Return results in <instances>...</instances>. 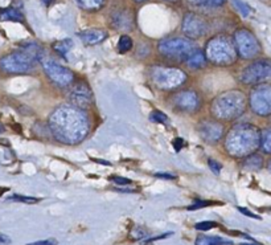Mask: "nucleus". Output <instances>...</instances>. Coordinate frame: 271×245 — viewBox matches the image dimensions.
Listing matches in <instances>:
<instances>
[{
    "label": "nucleus",
    "instance_id": "1",
    "mask_svg": "<svg viewBox=\"0 0 271 245\" xmlns=\"http://www.w3.org/2000/svg\"><path fill=\"white\" fill-rule=\"evenodd\" d=\"M88 116L81 107L64 106L57 107L49 118V129L58 142L66 144L79 143L88 135Z\"/></svg>",
    "mask_w": 271,
    "mask_h": 245
},
{
    "label": "nucleus",
    "instance_id": "2",
    "mask_svg": "<svg viewBox=\"0 0 271 245\" xmlns=\"http://www.w3.org/2000/svg\"><path fill=\"white\" fill-rule=\"evenodd\" d=\"M261 131L257 126L244 122L234 125L226 135V151L234 158H245L259 147Z\"/></svg>",
    "mask_w": 271,
    "mask_h": 245
},
{
    "label": "nucleus",
    "instance_id": "3",
    "mask_svg": "<svg viewBox=\"0 0 271 245\" xmlns=\"http://www.w3.org/2000/svg\"><path fill=\"white\" fill-rule=\"evenodd\" d=\"M41 49L35 44H28L21 51L14 52L0 59V69L5 73L24 74L35 68L41 56Z\"/></svg>",
    "mask_w": 271,
    "mask_h": 245
},
{
    "label": "nucleus",
    "instance_id": "4",
    "mask_svg": "<svg viewBox=\"0 0 271 245\" xmlns=\"http://www.w3.org/2000/svg\"><path fill=\"white\" fill-rule=\"evenodd\" d=\"M246 109V97L239 90H228L214 98L212 114L218 120L232 121L238 118Z\"/></svg>",
    "mask_w": 271,
    "mask_h": 245
},
{
    "label": "nucleus",
    "instance_id": "5",
    "mask_svg": "<svg viewBox=\"0 0 271 245\" xmlns=\"http://www.w3.org/2000/svg\"><path fill=\"white\" fill-rule=\"evenodd\" d=\"M207 59L220 66H228L235 62L237 51L234 42L226 36H216L207 44Z\"/></svg>",
    "mask_w": 271,
    "mask_h": 245
},
{
    "label": "nucleus",
    "instance_id": "6",
    "mask_svg": "<svg viewBox=\"0 0 271 245\" xmlns=\"http://www.w3.org/2000/svg\"><path fill=\"white\" fill-rule=\"evenodd\" d=\"M150 77L157 88L170 90V89H175L180 85H183L187 80V74L184 73L183 70L177 69V68L156 66V68L151 69Z\"/></svg>",
    "mask_w": 271,
    "mask_h": 245
},
{
    "label": "nucleus",
    "instance_id": "7",
    "mask_svg": "<svg viewBox=\"0 0 271 245\" xmlns=\"http://www.w3.org/2000/svg\"><path fill=\"white\" fill-rule=\"evenodd\" d=\"M159 52L161 56L167 59H180L185 60V57L196 48L194 42L191 39H181V37H171L163 39L159 42Z\"/></svg>",
    "mask_w": 271,
    "mask_h": 245
},
{
    "label": "nucleus",
    "instance_id": "8",
    "mask_svg": "<svg viewBox=\"0 0 271 245\" xmlns=\"http://www.w3.org/2000/svg\"><path fill=\"white\" fill-rule=\"evenodd\" d=\"M39 61L41 62L42 69L49 77L52 82H55L58 86H69L74 81V74L66 66L57 62L55 59H51L48 56L41 55Z\"/></svg>",
    "mask_w": 271,
    "mask_h": 245
},
{
    "label": "nucleus",
    "instance_id": "9",
    "mask_svg": "<svg viewBox=\"0 0 271 245\" xmlns=\"http://www.w3.org/2000/svg\"><path fill=\"white\" fill-rule=\"evenodd\" d=\"M233 40H234L235 51L245 60L254 59L261 53V44L257 40V37L245 28L235 31Z\"/></svg>",
    "mask_w": 271,
    "mask_h": 245
},
{
    "label": "nucleus",
    "instance_id": "10",
    "mask_svg": "<svg viewBox=\"0 0 271 245\" xmlns=\"http://www.w3.org/2000/svg\"><path fill=\"white\" fill-rule=\"evenodd\" d=\"M239 79L246 85H259L271 81V60H257L246 66Z\"/></svg>",
    "mask_w": 271,
    "mask_h": 245
},
{
    "label": "nucleus",
    "instance_id": "11",
    "mask_svg": "<svg viewBox=\"0 0 271 245\" xmlns=\"http://www.w3.org/2000/svg\"><path fill=\"white\" fill-rule=\"evenodd\" d=\"M249 102L252 110L261 117L271 116V85L259 83L250 92Z\"/></svg>",
    "mask_w": 271,
    "mask_h": 245
},
{
    "label": "nucleus",
    "instance_id": "12",
    "mask_svg": "<svg viewBox=\"0 0 271 245\" xmlns=\"http://www.w3.org/2000/svg\"><path fill=\"white\" fill-rule=\"evenodd\" d=\"M208 31V23L196 14L189 12L184 16L183 20V32L187 37L192 39H198L204 36Z\"/></svg>",
    "mask_w": 271,
    "mask_h": 245
},
{
    "label": "nucleus",
    "instance_id": "13",
    "mask_svg": "<svg viewBox=\"0 0 271 245\" xmlns=\"http://www.w3.org/2000/svg\"><path fill=\"white\" fill-rule=\"evenodd\" d=\"M172 102L177 110L185 111V113H192V111L197 110L200 106V98H198L197 93L192 92V90H183V92L176 93L172 97Z\"/></svg>",
    "mask_w": 271,
    "mask_h": 245
},
{
    "label": "nucleus",
    "instance_id": "14",
    "mask_svg": "<svg viewBox=\"0 0 271 245\" xmlns=\"http://www.w3.org/2000/svg\"><path fill=\"white\" fill-rule=\"evenodd\" d=\"M198 134L208 143H217L225 133L224 126L216 121H202L198 123Z\"/></svg>",
    "mask_w": 271,
    "mask_h": 245
},
{
    "label": "nucleus",
    "instance_id": "15",
    "mask_svg": "<svg viewBox=\"0 0 271 245\" xmlns=\"http://www.w3.org/2000/svg\"><path fill=\"white\" fill-rule=\"evenodd\" d=\"M69 101L76 105L77 107L89 106L92 103V92L86 82L79 81V82L73 83V86L70 88L69 94H68Z\"/></svg>",
    "mask_w": 271,
    "mask_h": 245
},
{
    "label": "nucleus",
    "instance_id": "16",
    "mask_svg": "<svg viewBox=\"0 0 271 245\" xmlns=\"http://www.w3.org/2000/svg\"><path fill=\"white\" fill-rule=\"evenodd\" d=\"M79 39L82 40L85 44L88 45H96L99 44L107 37V33L103 29H97V28H90V29H85L82 32L78 33Z\"/></svg>",
    "mask_w": 271,
    "mask_h": 245
},
{
    "label": "nucleus",
    "instance_id": "17",
    "mask_svg": "<svg viewBox=\"0 0 271 245\" xmlns=\"http://www.w3.org/2000/svg\"><path fill=\"white\" fill-rule=\"evenodd\" d=\"M185 64L193 68V69H200L207 65V57L201 51H198L197 48H194L187 57H185Z\"/></svg>",
    "mask_w": 271,
    "mask_h": 245
},
{
    "label": "nucleus",
    "instance_id": "18",
    "mask_svg": "<svg viewBox=\"0 0 271 245\" xmlns=\"http://www.w3.org/2000/svg\"><path fill=\"white\" fill-rule=\"evenodd\" d=\"M196 245H233L230 240H225L217 236H198L196 239Z\"/></svg>",
    "mask_w": 271,
    "mask_h": 245
},
{
    "label": "nucleus",
    "instance_id": "19",
    "mask_svg": "<svg viewBox=\"0 0 271 245\" xmlns=\"http://www.w3.org/2000/svg\"><path fill=\"white\" fill-rule=\"evenodd\" d=\"M0 20L3 21H23V15L15 8H5L0 11Z\"/></svg>",
    "mask_w": 271,
    "mask_h": 245
},
{
    "label": "nucleus",
    "instance_id": "20",
    "mask_svg": "<svg viewBox=\"0 0 271 245\" xmlns=\"http://www.w3.org/2000/svg\"><path fill=\"white\" fill-rule=\"evenodd\" d=\"M244 166L248 168V170H253V171H257V170H261L263 166V159L261 155L258 154H252L246 157V161H245Z\"/></svg>",
    "mask_w": 271,
    "mask_h": 245
},
{
    "label": "nucleus",
    "instance_id": "21",
    "mask_svg": "<svg viewBox=\"0 0 271 245\" xmlns=\"http://www.w3.org/2000/svg\"><path fill=\"white\" fill-rule=\"evenodd\" d=\"M259 147L262 148L263 153L271 154V129H265L261 131Z\"/></svg>",
    "mask_w": 271,
    "mask_h": 245
},
{
    "label": "nucleus",
    "instance_id": "22",
    "mask_svg": "<svg viewBox=\"0 0 271 245\" xmlns=\"http://www.w3.org/2000/svg\"><path fill=\"white\" fill-rule=\"evenodd\" d=\"M72 46H73V41H72L70 39H65V40L55 42L53 48H55L56 52H58L62 57H66V53L72 49Z\"/></svg>",
    "mask_w": 271,
    "mask_h": 245
},
{
    "label": "nucleus",
    "instance_id": "23",
    "mask_svg": "<svg viewBox=\"0 0 271 245\" xmlns=\"http://www.w3.org/2000/svg\"><path fill=\"white\" fill-rule=\"evenodd\" d=\"M77 4L83 9H89V11H94L98 9L103 3V0H76Z\"/></svg>",
    "mask_w": 271,
    "mask_h": 245
},
{
    "label": "nucleus",
    "instance_id": "24",
    "mask_svg": "<svg viewBox=\"0 0 271 245\" xmlns=\"http://www.w3.org/2000/svg\"><path fill=\"white\" fill-rule=\"evenodd\" d=\"M131 48H133V40H131L129 36L123 35V36L119 39V41H118V49H119L120 53H126V52H129Z\"/></svg>",
    "mask_w": 271,
    "mask_h": 245
},
{
    "label": "nucleus",
    "instance_id": "25",
    "mask_svg": "<svg viewBox=\"0 0 271 245\" xmlns=\"http://www.w3.org/2000/svg\"><path fill=\"white\" fill-rule=\"evenodd\" d=\"M150 120L152 122H156V123H163V125H168L170 123V118L164 114V113H161L159 110H155L152 111L151 116H150Z\"/></svg>",
    "mask_w": 271,
    "mask_h": 245
},
{
    "label": "nucleus",
    "instance_id": "26",
    "mask_svg": "<svg viewBox=\"0 0 271 245\" xmlns=\"http://www.w3.org/2000/svg\"><path fill=\"white\" fill-rule=\"evenodd\" d=\"M9 200H14V202H21L25 204H35L39 202L37 198H32V196H24V195H12L9 196Z\"/></svg>",
    "mask_w": 271,
    "mask_h": 245
},
{
    "label": "nucleus",
    "instance_id": "27",
    "mask_svg": "<svg viewBox=\"0 0 271 245\" xmlns=\"http://www.w3.org/2000/svg\"><path fill=\"white\" fill-rule=\"evenodd\" d=\"M217 227V224L214 222H201V223H197L194 228L197 229V231H209L212 228Z\"/></svg>",
    "mask_w": 271,
    "mask_h": 245
},
{
    "label": "nucleus",
    "instance_id": "28",
    "mask_svg": "<svg viewBox=\"0 0 271 245\" xmlns=\"http://www.w3.org/2000/svg\"><path fill=\"white\" fill-rule=\"evenodd\" d=\"M234 1V4L237 5V8L239 9V12L242 14V16H249V14H250V8H249L248 4H245L244 1H241V0H233Z\"/></svg>",
    "mask_w": 271,
    "mask_h": 245
},
{
    "label": "nucleus",
    "instance_id": "29",
    "mask_svg": "<svg viewBox=\"0 0 271 245\" xmlns=\"http://www.w3.org/2000/svg\"><path fill=\"white\" fill-rule=\"evenodd\" d=\"M197 3L202 5H208V7H218L225 3V0H197Z\"/></svg>",
    "mask_w": 271,
    "mask_h": 245
},
{
    "label": "nucleus",
    "instance_id": "30",
    "mask_svg": "<svg viewBox=\"0 0 271 245\" xmlns=\"http://www.w3.org/2000/svg\"><path fill=\"white\" fill-rule=\"evenodd\" d=\"M110 181H113L114 183H116V184H131L133 182L130 181V179H127V178H122V176H111Z\"/></svg>",
    "mask_w": 271,
    "mask_h": 245
},
{
    "label": "nucleus",
    "instance_id": "31",
    "mask_svg": "<svg viewBox=\"0 0 271 245\" xmlns=\"http://www.w3.org/2000/svg\"><path fill=\"white\" fill-rule=\"evenodd\" d=\"M133 236L135 237L136 240H142V239H144V237L147 236V232L142 231L140 228H134Z\"/></svg>",
    "mask_w": 271,
    "mask_h": 245
},
{
    "label": "nucleus",
    "instance_id": "32",
    "mask_svg": "<svg viewBox=\"0 0 271 245\" xmlns=\"http://www.w3.org/2000/svg\"><path fill=\"white\" fill-rule=\"evenodd\" d=\"M208 164L211 167V170H213L216 174H218V172L221 171V168H222V166H221L220 163L216 162L214 159H209V161H208Z\"/></svg>",
    "mask_w": 271,
    "mask_h": 245
},
{
    "label": "nucleus",
    "instance_id": "33",
    "mask_svg": "<svg viewBox=\"0 0 271 245\" xmlns=\"http://www.w3.org/2000/svg\"><path fill=\"white\" fill-rule=\"evenodd\" d=\"M211 202H204V200H200V202H197V203H194L193 205H191V207H188V209H191V211H193V209H200L202 208V207H207V205H211Z\"/></svg>",
    "mask_w": 271,
    "mask_h": 245
},
{
    "label": "nucleus",
    "instance_id": "34",
    "mask_svg": "<svg viewBox=\"0 0 271 245\" xmlns=\"http://www.w3.org/2000/svg\"><path fill=\"white\" fill-rule=\"evenodd\" d=\"M28 245H57V240L56 239H46V240L36 241V243H31Z\"/></svg>",
    "mask_w": 271,
    "mask_h": 245
},
{
    "label": "nucleus",
    "instance_id": "35",
    "mask_svg": "<svg viewBox=\"0 0 271 245\" xmlns=\"http://www.w3.org/2000/svg\"><path fill=\"white\" fill-rule=\"evenodd\" d=\"M238 211L241 213H244V215H246V216H249V218H253V219H257V220H259V216L258 215H255V213H253L252 211H249V209L244 208V207H238Z\"/></svg>",
    "mask_w": 271,
    "mask_h": 245
},
{
    "label": "nucleus",
    "instance_id": "36",
    "mask_svg": "<svg viewBox=\"0 0 271 245\" xmlns=\"http://www.w3.org/2000/svg\"><path fill=\"white\" fill-rule=\"evenodd\" d=\"M9 243H11V239L7 235L0 233V244H9Z\"/></svg>",
    "mask_w": 271,
    "mask_h": 245
},
{
    "label": "nucleus",
    "instance_id": "37",
    "mask_svg": "<svg viewBox=\"0 0 271 245\" xmlns=\"http://www.w3.org/2000/svg\"><path fill=\"white\" fill-rule=\"evenodd\" d=\"M155 176H157V178H161V179H175L176 176L175 175H171V174H156Z\"/></svg>",
    "mask_w": 271,
    "mask_h": 245
},
{
    "label": "nucleus",
    "instance_id": "38",
    "mask_svg": "<svg viewBox=\"0 0 271 245\" xmlns=\"http://www.w3.org/2000/svg\"><path fill=\"white\" fill-rule=\"evenodd\" d=\"M183 139L179 138V139H175V142H174V144H175V150L176 151H179L180 148H181V146H183Z\"/></svg>",
    "mask_w": 271,
    "mask_h": 245
},
{
    "label": "nucleus",
    "instance_id": "39",
    "mask_svg": "<svg viewBox=\"0 0 271 245\" xmlns=\"http://www.w3.org/2000/svg\"><path fill=\"white\" fill-rule=\"evenodd\" d=\"M44 3H45V5H51V4H53V1L55 0H42Z\"/></svg>",
    "mask_w": 271,
    "mask_h": 245
},
{
    "label": "nucleus",
    "instance_id": "40",
    "mask_svg": "<svg viewBox=\"0 0 271 245\" xmlns=\"http://www.w3.org/2000/svg\"><path fill=\"white\" fill-rule=\"evenodd\" d=\"M3 131H4V127H3V126L0 125V133H3Z\"/></svg>",
    "mask_w": 271,
    "mask_h": 245
},
{
    "label": "nucleus",
    "instance_id": "41",
    "mask_svg": "<svg viewBox=\"0 0 271 245\" xmlns=\"http://www.w3.org/2000/svg\"><path fill=\"white\" fill-rule=\"evenodd\" d=\"M167 1H172V3H175V1H177V0H167Z\"/></svg>",
    "mask_w": 271,
    "mask_h": 245
},
{
    "label": "nucleus",
    "instance_id": "42",
    "mask_svg": "<svg viewBox=\"0 0 271 245\" xmlns=\"http://www.w3.org/2000/svg\"><path fill=\"white\" fill-rule=\"evenodd\" d=\"M135 1H144V0H135Z\"/></svg>",
    "mask_w": 271,
    "mask_h": 245
},
{
    "label": "nucleus",
    "instance_id": "43",
    "mask_svg": "<svg viewBox=\"0 0 271 245\" xmlns=\"http://www.w3.org/2000/svg\"><path fill=\"white\" fill-rule=\"evenodd\" d=\"M242 245H255V244H242Z\"/></svg>",
    "mask_w": 271,
    "mask_h": 245
}]
</instances>
